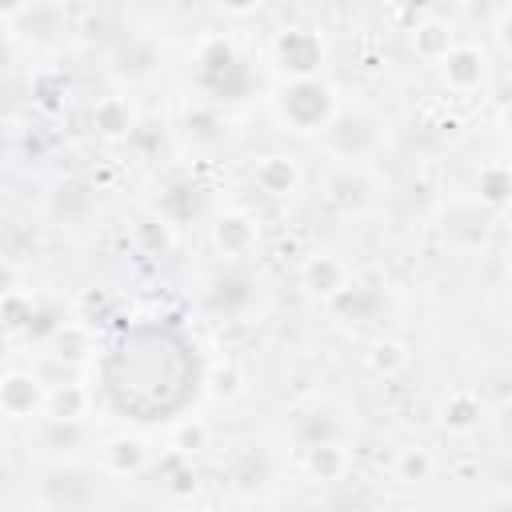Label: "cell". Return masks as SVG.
<instances>
[{"mask_svg":"<svg viewBox=\"0 0 512 512\" xmlns=\"http://www.w3.org/2000/svg\"><path fill=\"white\" fill-rule=\"evenodd\" d=\"M328 196L340 204V208H360L364 200H368V180H364V172L360 168H340L332 180H328Z\"/></svg>","mask_w":512,"mask_h":512,"instance_id":"cell-11","label":"cell"},{"mask_svg":"<svg viewBox=\"0 0 512 512\" xmlns=\"http://www.w3.org/2000/svg\"><path fill=\"white\" fill-rule=\"evenodd\" d=\"M44 396H48V388L28 368H8L4 380H0V408L12 420H24L36 408H44Z\"/></svg>","mask_w":512,"mask_h":512,"instance_id":"cell-2","label":"cell"},{"mask_svg":"<svg viewBox=\"0 0 512 512\" xmlns=\"http://www.w3.org/2000/svg\"><path fill=\"white\" fill-rule=\"evenodd\" d=\"M308 472L316 480H340L348 472V452L340 444H316L308 452Z\"/></svg>","mask_w":512,"mask_h":512,"instance_id":"cell-14","label":"cell"},{"mask_svg":"<svg viewBox=\"0 0 512 512\" xmlns=\"http://www.w3.org/2000/svg\"><path fill=\"white\" fill-rule=\"evenodd\" d=\"M440 420H444V428H452V432H468V428L480 420V400H476L472 392H452V396L444 400V408H440Z\"/></svg>","mask_w":512,"mask_h":512,"instance_id":"cell-13","label":"cell"},{"mask_svg":"<svg viewBox=\"0 0 512 512\" xmlns=\"http://www.w3.org/2000/svg\"><path fill=\"white\" fill-rule=\"evenodd\" d=\"M440 72H444V84L452 92H472L488 76V56L476 44H452V52L440 60Z\"/></svg>","mask_w":512,"mask_h":512,"instance_id":"cell-3","label":"cell"},{"mask_svg":"<svg viewBox=\"0 0 512 512\" xmlns=\"http://www.w3.org/2000/svg\"><path fill=\"white\" fill-rule=\"evenodd\" d=\"M88 412V392L80 384H52L44 396V416L60 420V424H80V416Z\"/></svg>","mask_w":512,"mask_h":512,"instance_id":"cell-8","label":"cell"},{"mask_svg":"<svg viewBox=\"0 0 512 512\" xmlns=\"http://www.w3.org/2000/svg\"><path fill=\"white\" fill-rule=\"evenodd\" d=\"M196 512H224V508H216V504H204V508H196Z\"/></svg>","mask_w":512,"mask_h":512,"instance_id":"cell-23","label":"cell"},{"mask_svg":"<svg viewBox=\"0 0 512 512\" xmlns=\"http://www.w3.org/2000/svg\"><path fill=\"white\" fill-rule=\"evenodd\" d=\"M404 364H408V348H404L400 340H376V344L368 348V368L380 372V376H392V372H400Z\"/></svg>","mask_w":512,"mask_h":512,"instance_id":"cell-16","label":"cell"},{"mask_svg":"<svg viewBox=\"0 0 512 512\" xmlns=\"http://www.w3.org/2000/svg\"><path fill=\"white\" fill-rule=\"evenodd\" d=\"M204 440H208V428H204V424H180L176 436H172V448L196 452V448H204Z\"/></svg>","mask_w":512,"mask_h":512,"instance_id":"cell-19","label":"cell"},{"mask_svg":"<svg viewBox=\"0 0 512 512\" xmlns=\"http://www.w3.org/2000/svg\"><path fill=\"white\" fill-rule=\"evenodd\" d=\"M144 460H148V452H144V444H140V440H132V436H116V440L104 448V468H108V472H116V476L140 472V468H144Z\"/></svg>","mask_w":512,"mask_h":512,"instance_id":"cell-10","label":"cell"},{"mask_svg":"<svg viewBox=\"0 0 512 512\" xmlns=\"http://www.w3.org/2000/svg\"><path fill=\"white\" fill-rule=\"evenodd\" d=\"M412 48L424 56V60H444L452 52V28L440 24V20H424L416 32H412Z\"/></svg>","mask_w":512,"mask_h":512,"instance_id":"cell-12","label":"cell"},{"mask_svg":"<svg viewBox=\"0 0 512 512\" xmlns=\"http://www.w3.org/2000/svg\"><path fill=\"white\" fill-rule=\"evenodd\" d=\"M476 188H480V200H488V204L500 208V204L512 200V172L504 164H488V168H480Z\"/></svg>","mask_w":512,"mask_h":512,"instance_id":"cell-15","label":"cell"},{"mask_svg":"<svg viewBox=\"0 0 512 512\" xmlns=\"http://www.w3.org/2000/svg\"><path fill=\"white\" fill-rule=\"evenodd\" d=\"M56 356L60 360H84L88 356V332L80 324H68L56 332Z\"/></svg>","mask_w":512,"mask_h":512,"instance_id":"cell-18","label":"cell"},{"mask_svg":"<svg viewBox=\"0 0 512 512\" xmlns=\"http://www.w3.org/2000/svg\"><path fill=\"white\" fill-rule=\"evenodd\" d=\"M304 284L316 292V296H336L348 288V272L336 256H312L304 264Z\"/></svg>","mask_w":512,"mask_h":512,"instance_id":"cell-9","label":"cell"},{"mask_svg":"<svg viewBox=\"0 0 512 512\" xmlns=\"http://www.w3.org/2000/svg\"><path fill=\"white\" fill-rule=\"evenodd\" d=\"M280 108H284V120L296 132H312L320 124H328V116H332V88L320 84L316 76L312 80H292Z\"/></svg>","mask_w":512,"mask_h":512,"instance_id":"cell-1","label":"cell"},{"mask_svg":"<svg viewBox=\"0 0 512 512\" xmlns=\"http://www.w3.org/2000/svg\"><path fill=\"white\" fill-rule=\"evenodd\" d=\"M508 284H512V264H508Z\"/></svg>","mask_w":512,"mask_h":512,"instance_id":"cell-24","label":"cell"},{"mask_svg":"<svg viewBox=\"0 0 512 512\" xmlns=\"http://www.w3.org/2000/svg\"><path fill=\"white\" fill-rule=\"evenodd\" d=\"M428 476H432V456L424 448H404L396 456V480L416 484V480H428Z\"/></svg>","mask_w":512,"mask_h":512,"instance_id":"cell-17","label":"cell"},{"mask_svg":"<svg viewBox=\"0 0 512 512\" xmlns=\"http://www.w3.org/2000/svg\"><path fill=\"white\" fill-rule=\"evenodd\" d=\"M252 176H256V184H260L268 196H292V192L300 188V164H296L292 156H280V152L260 156V160L252 164Z\"/></svg>","mask_w":512,"mask_h":512,"instance_id":"cell-5","label":"cell"},{"mask_svg":"<svg viewBox=\"0 0 512 512\" xmlns=\"http://www.w3.org/2000/svg\"><path fill=\"white\" fill-rule=\"evenodd\" d=\"M500 124H504V132L512 136V104H504V112H500Z\"/></svg>","mask_w":512,"mask_h":512,"instance_id":"cell-22","label":"cell"},{"mask_svg":"<svg viewBox=\"0 0 512 512\" xmlns=\"http://www.w3.org/2000/svg\"><path fill=\"white\" fill-rule=\"evenodd\" d=\"M132 124H136V116H132V104H128L124 96H100V100H96V108H92V128H96L104 140L128 136Z\"/></svg>","mask_w":512,"mask_h":512,"instance_id":"cell-7","label":"cell"},{"mask_svg":"<svg viewBox=\"0 0 512 512\" xmlns=\"http://www.w3.org/2000/svg\"><path fill=\"white\" fill-rule=\"evenodd\" d=\"M320 40L312 32H284L276 40V60L296 76V80H312V68L320 64Z\"/></svg>","mask_w":512,"mask_h":512,"instance_id":"cell-4","label":"cell"},{"mask_svg":"<svg viewBox=\"0 0 512 512\" xmlns=\"http://www.w3.org/2000/svg\"><path fill=\"white\" fill-rule=\"evenodd\" d=\"M212 240H216V248H220L224 256H244V252H252V244H256V224H252V216H244V212H224V216L216 220V228H212Z\"/></svg>","mask_w":512,"mask_h":512,"instance_id":"cell-6","label":"cell"},{"mask_svg":"<svg viewBox=\"0 0 512 512\" xmlns=\"http://www.w3.org/2000/svg\"><path fill=\"white\" fill-rule=\"evenodd\" d=\"M236 380H240L236 368H216V372H212V392H216V396H232V392H240Z\"/></svg>","mask_w":512,"mask_h":512,"instance_id":"cell-20","label":"cell"},{"mask_svg":"<svg viewBox=\"0 0 512 512\" xmlns=\"http://www.w3.org/2000/svg\"><path fill=\"white\" fill-rule=\"evenodd\" d=\"M496 36H500V44L512 52V4L500 12V20H496Z\"/></svg>","mask_w":512,"mask_h":512,"instance_id":"cell-21","label":"cell"}]
</instances>
